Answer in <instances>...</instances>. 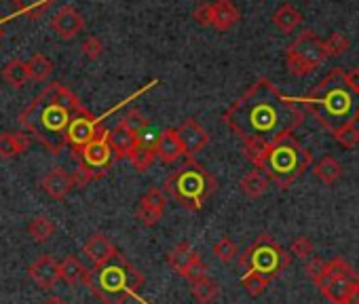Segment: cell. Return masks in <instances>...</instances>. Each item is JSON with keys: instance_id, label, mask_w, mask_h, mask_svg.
I'll list each match as a JSON object with an SVG mask.
<instances>
[{"instance_id": "9c48e42d", "label": "cell", "mask_w": 359, "mask_h": 304, "mask_svg": "<svg viewBox=\"0 0 359 304\" xmlns=\"http://www.w3.org/2000/svg\"><path fill=\"white\" fill-rule=\"evenodd\" d=\"M326 59H328V55H326L323 40L317 34H313L311 30L298 34V38L287 47V53H285L287 70L296 76H307V74L315 72Z\"/></svg>"}, {"instance_id": "d6a6232c", "label": "cell", "mask_w": 359, "mask_h": 304, "mask_svg": "<svg viewBox=\"0 0 359 304\" xmlns=\"http://www.w3.org/2000/svg\"><path fill=\"white\" fill-rule=\"evenodd\" d=\"M213 256L218 258L220 262L229 264V262H233V260L239 256V248L235 245V241H233V239L222 237V239H218V241L213 243Z\"/></svg>"}, {"instance_id": "7bdbcfd3", "label": "cell", "mask_w": 359, "mask_h": 304, "mask_svg": "<svg viewBox=\"0 0 359 304\" xmlns=\"http://www.w3.org/2000/svg\"><path fill=\"white\" fill-rule=\"evenodd\" d=\"M45 304H66L61 298H57V296H49L47 300H45Z\"/></svg>"}, {"instance_id": "5bb4252c", "label": "cell", "mask_w": 359, "mask_h": 304, "mask_svg": "<svg viewBox=\"0 0 359 304\" xmlns=\"http://www.w3.org/2000/svg\"><path fill=\"white\" fill-rule=\"evenodd\" d=\"M85 28V20L83 15L75 9V7H61L53 17H51V30L55 34H59V38L63 40H70V38H75L79 32H83Z\"/></svg>"}, {"instance_id": "8d00e7d4", "label": "cell", "mask_w": 359, "mask_h": 304, "mask_svg": "<svg viewBox=\"0 0 359 304\" xmlns=\"http://www.w3.org/2000/svg\"><path fill=\"white\" fill-rule=\"evenodd\" d=\"M123 123L129 127V129H133L135 133H139V131H144L146 127H151V121L144 116L137 108H131L127 114H125V119H123Z\"/></svg>"}, {"instance_id": "52a82bcc", "label": "cell", "mask_w": 359, "mask_h": 304, "mask_svg": "<svg viewBox=\"0 0 359 304\" xmlns=\"http://www.w3.org/2000/svg\"><path fill=\"white\" fill-rule=\"evenodd\" d=\"M239 264L243 273H258L273 281L279 277L287 266L292 264V254L285 252L270 235H260L241 256Z\"/></svg>"}, {"instance_id": "8992f818", "label": "cell", "mask_w": 359, "mask_h": 304, "mask_svg": "<svg viewBox=\"0 0 359 304\" xmlns=\"http://www.w3.org/2000/svg\"><path fill=\"white\" fill-rule=\"evenodd\" d=\"M218 188V180L213 178L199 161L186 159L178 169H174L165 182L163 192L171 197L176 203H180L188 211H199L205 201Z\"/></svg>"}, {"instance_id": "d6986e66", "label": "cell", "mask_w": 359, "mask_h": 304, "mask_svg": "<svg viewBox=\"0 0 359 304\" xmlns=\"http://www.w3.org/2000/svg\"><path fill=\"white\" fill-rule=\"evenodd\" d=\"M157 157L163 161V163H176L180 157H184V148L178 139V133L176 129L167 127L159 133L157 137Z\"/></svg>"}, {"instance_id": "6da1fadb", "label": "cell", "mask_w": 359, "mask_h": 304, "mask_svg": "<svg viewBox=\"0 0 359 304\" xmlns=\"http://www.w3.org/2000/svg\"><path fill=\"white\" fill-rule=\"evenodd\" d=\"M222 121L243 142V148H260L292 135L305 121V108L283 96L268 79H258L229 106Z\"/></svg>"}, {"instance_id": "2e32d148", "label": "cell", "mask_w": 359, "mask_h": 304, "mask_svg": "<svg viewBox=\"0 0 359 304\" xmlns=\"http://www.w3.org/2000/svg\"><path fill=\"white\" fill-rule=\"evenodd\" d=\"M40 188L55 201H63L72 188H75V184H72V176L61 169V167H53L51 172H47L40 180Z\"/></svg>"}, {"instance_id": "44dd1931", "label": "cell", "mask_w": 359, "mask_h": 304, "mask_svg": "<svg viewBox=\"0 0 359 304\" xmlns=\"http://www.w3.org/2000/svg\"><path fill=\"white\" fill-rule=\"evenodd\" d=\"M83 252L87 254V258H89L93 264H100V262L108 260V258L116 252V248H114V243H112L106 235L96 233L93 237H89V241L85 243Z\"/></svg>"}, {"instance_id": "ba28073f", "label": "cell", "mask_w": 359, "mask_h": 304, "mask_svg": "<svg viewBox=\"0 0 359 304\" xmlns=\"http://www.w3.org/2000/svg\"><path fill=\"white\" fill-rule=\"evenodd\" d=\"M317 287L330 304H359V275L342 256L326 260Z\"/></svg>"}, {"instance_id": "ffe728a7", "label": "cell", "mask_w": 359, "mask_h": 304, "mask_svg": "<svg viewBox=\"0 0 359 304\" xmlns=\"http://www.w3.org/2000/svg\"><path fill=\"white\" fill-rule=\"evenodd\" d=\"M30 148V135L22 131H9L0 135V159L20 157Z\"/></svg>"}, {"instance_id": "5b68a950", "label": "cell", "mask_w": 359, "mask_h": 304, "mask_svg": "<svg viewBox=\"0 0 359 304\" xmlns=\"http://www.w3.org/2000/svg\"><path fill=\"white\" fill-rule=\"evenodd\" d=\"M83 283L102 304H125L127 298L137 296L144 275L121 252H114L108 260L93 264Z\"/></svg>"}, {"instance_id": "d590c367", "label": "cell", "mask_w": 359, "mask_h": 304, "mask_svg": "<svg viewBox=\"0 0 359 304\" xmlns=\"http://www.w3.org/2000/svg\"><path fill=\"white\" fill-rule=\"evenodd\" d=\"M313 252H315V245H313V241L309 237H296L292 241V245H290V254L296 256V258L309 260L313 256Z\"/></svg>"}, {"instance_id": "e575fe53", "label": "cell", "mask_w": 359, "mask_h": 304, "mask_svg": "<svg viewBox=\"0 0 359 304\" xmlns=\"http://www.w3.org/2000/svg\"><path fill=\"white\" fill-rule=\"evenodd\" d=\"M184 279H188L190 283H197V281H201V279H205L207 277V264L201 260V256L197 254L194 258H192V262L188 264V268L184 271V275H182Z\"/></svg>"}, {"instance_id": "1f68e13d", "label": "cell", "mask_w": 359, "mask_h": 304, "mask_svg": "<svg viewBox=\"0 0 359 304\" xmlns=\"http://www.w3.org/2000/svg\"><path fill=\"white\" fill-rule=\"evenodd\" d=\"M268 279L266 277H262V275H258V273H243L241 275V285H243V289L252 296V298H256V296H260V294H264V289L268 287Z\"/></svg>"}, {"instance_id": "836d02e7", "label": "cell", "mask_w": 359, "mask_h": 304, "mask_svg": "<svg viewBox=\"0 0 359 304\" xmlns=\"http://www.w3.org/2000/svg\"><path fill=\"white\" fill-rule=\"evenodd\" d=\"M323 47H326V55L328 57H340V55H344L349 51L351 43H349V38L344 34L334 32V34H330L328 40H323Z\"/></svg>"}, {"instance_id": "3957f363", "label": "cell", "mask_w": 359, "mask_h": 304, "mask_svg": "<svg viewBox=\"0 0 359 304\" xmlns=\"http://www.w3.org/2000/svg\"><path fill=\"white\" fill-rule=\"evenodd\" d=\"M300 102L332 135L359 121V91L346 85L342 68L328 72Z\"/></svg>"}, {"instance_id": "603a6c76", "label": "cell", "mask_w": 359, "mask_h": 304, "mask_svg": "<svg viewBox=\"0 0 359 304\" xmlns=\"http://www.w3.org/2000/svg\"><path fill=\"white\" fill-rule=\"evenodd\" d=\"M268 186H270L268 178H266L262 172H258V169L247 172V174L241 178V182H239V188H241V192H243L247 199H260L262 195H266Z\"/></svg>"}, {"instance_id": "8fae6325", "label": "cell", "mask_w": 359, "mask_h": 304, "mask_svg": "<svg viewBox=\"0 0 359 304\" xmlns=\"http://www.w3.org/2000/svg\"><path fill=\"white\" fill-rule=\"evenodd\" d=\"M157 137H159V133L153 129V125L137 133V142H135V146L129 152L127 159L131 161L133 169H137L139 174L148 172V167L155 163V157H157Z\"/></svg>"}, {"instance_id": "f1b7e54d", "label": "cell", "mask_w": 359, "mask_h": 304, "mask_svg": "<svg viewBox=\"0 0 359 304\" xmlns=\"http://www.w3.org/2000/svg\"><path fill=\"white\" fill-rule=\"evenodd\" d=\"M26 63H28V72H30V81H34V83H45L55 68L53 61L49 57H45L43 53H34Z\"/></svg>"}, {"instance_id": "4dcf8cb0", "label": "cell", "mask_w": 359, "mask_h": 304, "mask_svg": "<svg viewBox=\"0 0 359 304\" xmlns=\"http://www.w3.org/2000/svg\"><path fill=\"white\" fill-rule=\"evenodd\" d=\"M13 7H15V13L28 17V20H36L40 17L55 0H11Z\"/></svg>"}, {"instance_id": "74e56055", "label": "cell", "mask_w": 359, "mask_h": 304, "mask_svg": "<svg viewBox=\"0 0 359 304\" xmlns=\"http://www.w3.org/2000/svg\"><path fill=\"white\" fill-rule=\"evenodd\" d=\"M323 271H326V260H321V258H317V256H311V258L307 260V264H305V273H307V277H309L315 285L321 281Z\"/></svg>"}, {"instance_id": "e0dca14e", "label": "cell", "mask_w": 359, "mask_h": 304, "mask_svg": "<svg viewBox=\"0 0 359 304\" xmlns=\"http://www.w3.org/2000/svg\"><path fill=\"white\" fill-rule=\"evenodd\" d=\"M106 137H108V144H110L112 150H114L116 161L127 159L129 152L133 150V146H135V142H137V133H135L133 129H129L123 121H119V123L106 133Z\"/></svg>"}, {"instance_id": "ee69618b", "label": "cell", "mask_w": 359, "mask_h": 304, "mask_svg": "<svg viewBox=\"0 0 359 304\" xmlns=\"http://www.w3.org/2000/svg\"><path fill=\"white\" fill-rule=\"evenodd\" d=\"M9 20H11V17H5V20H0V38L5 36V24H7Z\"/></svg>"}, {"instance_id": "7a4b0ae2", "label": "cell", "mask_w": 359, "mask_h": 304, "mask_svg": "<svg viewBox=\"0 0 359 304\" xmlns=\"http://www.w3.org/2000/svg\"><path fill=\"white\" fill-rule=\"evenodd\" d=\"M83 108L85 106L75 91L55 81L20 112V125L49 152L61 155L68 127Z\"/></svg>"}, {"instance_id": "9a60e30c", "label": "cell", "mask_w": 359, "mask_h": 304, "mask_svg": "<svg viewBox=\"0 0 359 304\" xmlns=\"http://www.w3.org/2000/svg\"><path fill=\"white\" fill-rule=\"evenodd\" d=\"M28 275H30V279L36 283V287L49 291V289H53V287L57 285V281H59V262H57L53 256L43 254L40 258H36V260L30 264Z\"/></svg>"}, {"instance_id": "4fadbf2b", "label": "cell", "mask_w": 359, "mask_h": 304, "mask_svg": "<svg viewBox=\"0 0 359 304\" xmlns=\"http://www.w3.org/2000/svg\"><path fill=\"white\" fill-rule=\"evenodd\" d=\"M176 133L184 148V157H188V159H194L197 152H201L209 144V133L194 119L182 121V125L176 129Z\"/></svg>"}, {"instance_id": "4316f807", "label": "cell", "mask_w": 359, "mask_h": 304, "mask_svg": "<svg viewBox=\"0 0 359 304\" xmlns=\"http://www.w3.org/2000/svg\"><path fill=\"white\" fill-rule=\"evenodd\" d=\"M28 235L34 243H47L55 235V222L47 215H36L28 224Z\"/></svg>"}, {"instance_id": "7402d4cb", "label": "cell", "mask_w": 359, "mask_h": 304, "mask_svg": "<svg viewBox=\"0 0 359 304\" xmlns=\"http://www.w3.org/2000/svg\"><path fill=\"white\" fill-rule=\"evenodd\" d=\"M3 81L11 87V89H22L28 81H30V72H28V63L20 57L7 61L3 66Z\"/></svg>"}, {"instance_id": "b9f144b4", "label": "cell", "mask_w": 359, "mask_h": 304, "mask_svg": "<svg viewBox=\"0 0 359 304\" xmlns=\"http://www.w3.org/2000/svg\"><path fill=\"white\" fill-rule=\"evenodd\" d=\"M344 81L351 89L359 91V68H353L349 72H344Z\"/></svg>"}, {"instance_id": "484cf974", "label": "cell", "mask_w": 359, "mask_h": 304, "mask_svg": "<svg viewBox=\"0 0 359 304\" xmlns=\"http://www.w3.org/2000/svg\"><path fill=\"white\" fill-rule=\"evenodd\" d=\"M194 256H197V254H194L192 245H190L188 241H182V243H178L174 250H169V254H167V264L171 266V271H176V273L182 277L184 271L188 268V264L192 262Z\"/></svg>"}, {"instance_id": "f35d334b", "label": "cell", "mask_w": 359, "mask_h": 304, "mask_svg": "<svg viewBox=\"0 0 359 304\" xmlns=\"http://www.w3.org/2000/svg\"><path fill=\"white\" fill-rule=\"evenodd\" d=\"M334 137H336V142H338L342 148L349 150V148H355V146L359 144V129H357V125H355V127H346V129L334 133Z\"/></svg>"}, {"instance_id": "60d3db41", "label": "cell", "mask_w": 359, "mask_h": 304, "mask_svg": "<svg viewBox=\"0 0 359 304\" xmlns=\"http://www.w3.org/2000/svg\"><path fill=\"white\" fill-rule=\"evenodd\" d=\"M192 20L199 26H211V5L209 3H199L192 9Z\"/></svg>"}, {"instance_id": "7c38bea8", "label": "cell", "mask_w": 359, "mask_h": 304, "mask_svg": "<svg viewBox=\"0 0 359 304\" xmlns=\"http://www.w3.org/2000/svg\"><path fill=\"white\" fill-rule=\"evenodd\" d=\"M165 205H167V197L161 188H151L146 190L139 201H137V209H135V218L144 224V226H155L161 222L163 213H165Z\"/></svg>"}, {"instance_id": "ab89813d", "label": "cell", "mask_w": 359, "mask_h": 304, "mask_svg": "<svg viewBox=\"0 0 359 304\" xmlns=\"http://www.w3.org/2000/svg\"><path fill=\"white\" fill-rule=\"evenodd\" d=\"M83 55L87 57V59H91V61H96L102 53H104V43L98 38V36H89L85 43H83Z\"/></svg>"}, {"instance_id": "ac0fdd59", "label": "cell", "mask_w": 359, "mask_h": 304, "mask_svg": "<svg viewBox=\"0 0 359 304\" xmlns=\"http://www.w3.org/2000/svg\"><path fill=\"white\" fill-rule=\"evenodd\" d=\"M209 5H211V26L215 30L227 32L239 24L241 13L231 0H215V3H209Z\"/></svg>"}, {"instance_id": "277c9868", "label": "cell", "mask_w": 359, "mask_h": 304, "mask_svg": "<svg viewBox=\"0 0 359 304\" xmlns=\"http://www.w3.org/2000/svg\"><path fill=\"white\" fill-rule=\"evenodd\" d=\"M243 155L268 178V182L283 190L298 182L313 163L311 152L294 135H285L260 148H243Z\"/></svg>"}, {"instance_id": "d4e9b609", "label": "cell", "mask_w": 359, "mask_h": 304, "mask_svg": "<svg viewBox=\"0 0 359 304\" xmlns=\"http://www.w3.org/2000/svg\"><path fill=\"white\" fill-rule=\"evenodd\" d=\"M85 277H87V268L77 256H68L59 262V279H63L68 285H77L85 281Z\"/></svg>"}, {"instance_id": "83f0119b", "label": "cell", "mask_w": 359, "mask_h": 304, "mask_svg": "<svg viewBox=\"0 0 359 304\" xmlns=\"http://www.w3.org/2000/svg\"><path fill=\"white\" fill-rule=\"evenodd\" d=\"M313 176L321 182V184H334V182H338L340 180V176H342V165L334 159V157H323L317 165H315V169H313Z\"/></svg>"}, {"instance_id": "30bf717a", "label": "cell", "mask_w": 359, "mask_h": 304, "mask_svg": "<svg viewBox=\"0 0 359 304\" xmlns=\"http://www.w3.org/2000/svg\"><path fill=\"white\" fill-rule=\"evenodd\" d=\"M108 131H102L96 139H91L87 146H83L79 152H75V157L79 161V169L83 174H87L93 180H100L108 174V169L116 163V157H114V150L112 146L108 144V137H106Z\"/></svg>"}, {"instance_id": "f546056e", "label": "cell", "mask_w": 359, "mask_h": 304, "mask_svg": "<svg viewBox=\"0 0 359 304\" xmlns=\"http://www.w3.org/2000/svg\"><path fill=\"white\" fill-rule=\"evenodd\" d=\"M190 285H192V287H190L192 298H194L199 304H211V302L218 300V296H220L218 283H215L213 279H209V277H205V279H201V281H197V283H190Z\"/></svg>"}, {"instance_id": "cb8c5ba5", "label": "cell", "mask_w": 359, "mask_h": 304, "mask_svg": "<svg viewBox=\"0 0 359 304\" xmlns=\"http://www.w3.org/2000/svg\"><path fill=\"white\" fill-rule=\"evenodd\" d=\"M300 22H303V15H300V11L296 9V7H292V5H281L277 11H275V15H273V24L281 30V32H285V34H290V32H294L298 26H300Z\"/></svg>"}]
</instances>
